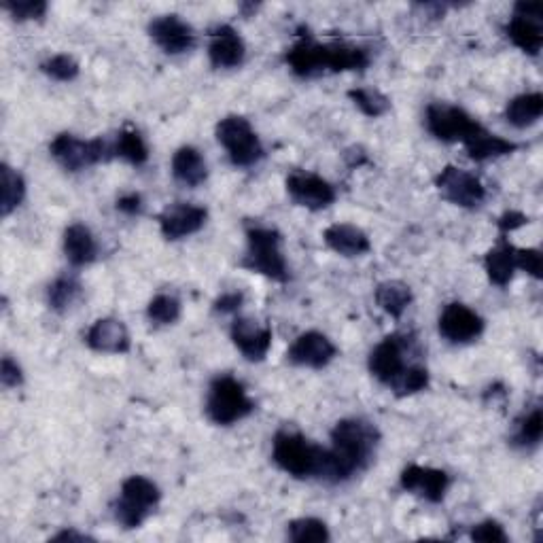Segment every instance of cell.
Segmentation results:
<instances>
[{
  "label": "cell",
  "instance_id": "1",
  "mask_svg": "<svg viewBox=\"0 0 543 543\" xmlns=\"http://www.w3.org/2000/svg\"><path fill=\"white\" fill-rule=\"evenodd\" d=\"M380 444V431L363 418H344L331 429V448L321 482L344 484L353 480L374 461Z\"/></svg>",
  "mask_w": 543,
  "mask_h": 543
},
{
  "label": "cell",
  "instance_id": "2",
  "mask_svg": "<svg viewBox=\"0 0 543 543\" xmlns=\"http://www.w3.org/2000/svg\"><path fill=\"white\" fill-rule=\"evenodd\" d=\"M285 62L295 77L312 79L325 73H348V70L361 73L372 64V56L361 45L344 41L319 43L312 34L304 32L287 49Z\"/></svg>",
  "mask_w": 543,
  "mask_h": 543
},
{
  "label": "cell",
  "instance_id": "3",
  "mask_svg": "<svg viewBox=\"0 0 543 543\" xmlns=\"http://www.w3.org/2000/svg\"><path fill=\"white\" fill-rule=\"evenodd\" d=\"M327 448L295 429H280L272 440V461L297 480H321Z\"/></svg>",
  "mask_w": 543,
  "mask_h": 543
},
{
  "label": "cell",
  "instance_id": "4",
  "mask_svg": "<svg viewBox=\"0 0 543 543\" xmlns=\"http://www.w3.org/2000/svg\"><path fill=\"white\" fill-rule=\"evenodd\" d=\"M244 270L261 274L276 283H289V266L283 255V236L270 225H247V255L240 261Z\"/></svg>",
  "mask_w": 543,
  "mask_h": 543
},
{
  "label": "cell",
  "instance_id": "5",
  "mask_svg": "<svg viewBox=\"0 0 543 543\" xmlns=\"http://www.w3.org/2000/svg\"><path fill=\"white\" fill-rule=\"evenodd\" d=\"M204 410L210 423L219 427H232L255 412V401L249 397L247 389H244V384L238 378L221 374L208 384Z\"/></svg>",
  "mask_w": 543,
  "mask_h": 543
},
{
  "label": "cell",
  "instance_id": "6",
  "mask_svg": "<svg viewBox=\"0 0 543 543\" xmlns=\"http://www.w3.org/2000/svg\"><path fill=\"white\" fill-rule=\"evenodd\" d=\"M162 501V490L145 476H130L121 484V495L113 503V516L121 527L140 529Z\"/></svg>",
  "mask_w": 543,
  "mask_h": 543
},
{
  "label": "cell",
  "instance_id": "7",
  "mask_svg": "<svg viewBox=\"0 0 543 543\" xmlns=\"http://www.w3.org/2000/svg\"><path fill=\"white\" fill-rule=\"evenodd\" d=\"M215 136L236 168H251L266 157V149L247 117H223L215 128Z\"/></svg>",
  "mask_w": 543,
  "mask_h": 543
},
{
  "label": "cell",
  "instance_id": "8",
  "mask_svg": "<svg viewBox=\"0 0 543 543\" xmlns=\"http://www.w3.org/2000/svg\"><path fill=\"white\" fill-rule=\"evenodd\" d=\"M49 153L68 172H81L96 164L109 162L115 157L113 145H109L107 140H102V138L81 140L68 132L58 134L54 140H51Z\"/></svg>",
  "mask_w": 543,
  "mask_h": 543
},
{
  "label": "cell",
  "instance_id": "9",
  "mask_svg": "<svg viewBox=\"0 0 543 543\" xmlns=\"http://www.w3.org/2000/svg\"><path fill=\"white\" fill-rule=\"evenodd\" d=\"M412 344L414 340L404 334H391L382 342H378L372 348L370 359H367L370 374L378 382L387 384V387L391 389L393 384L401 378V374H404L412 365L408 363V357L412 355Z\"/></svg>",
  "mask_w": 543,
  "mask_h": 543
},
{
  "label": "cell",
  "instance_id": "10",
  "mask_svg": "<svg viewBox=\"0 0 543 543\" xmlns=\"http://www.w3.org/2000/svg\"><path fill=\"white\" fill-rule=\"evenodd\" d=\"M425 126L429 134L442 143H465L480 126L465 109L448 102H431L425 111Z\"/></svg>",
  "mask_w": 543,
  "mask_h": 543
},
{
  "label": "cell",
  "instance_id": "11",
  "mask_svg": "<svg viewBox=\"0 0 543 543\" xmlns=\"http://www.w3.org/2000/svg\"><path fill=\"white\" fill-rule=\"evenodd\" d=\"M541 3H516L514 15L505 24L507 39L518 47L522 54L537 58L543 47V28H541Z\"/></svg>",
  "mask_w": 543,
  "mask_h": 543
},
{
  "label": "cell",
  "instance_id": "12",
  "mask_svg": "<svg viewBox=\"0 0 543 543\" xmlns=\"http://www.w3.org/2000/svg\"><path fill=\"white\" fill-rule=\"evenodd\" d=\"M440 196L459 208H478L486 200V187L474 172L457 166H446L435 177Z\"/></svg>",
  "mask_w": 543,
  "mask_h": 543
},
{
  "label": "cell",
  "instance_id": "13",
  "mask_svg": "<svg viewBox=\"0 0 543 543\" xmlns=\"http://www.w3.org/2000/svg\"><path fill=\"white\" fill-rule=\"evenodd\" d=\"M149 37L168 56H181L196 47L198 37L181 15H157L149 22Z\"/></svg>",
  "mask_w": 543,
  "mask_h": 543
},
{
  "label": "cell",
  "instance_id": "14",
  "mask_svg": "<svg viewBox=\"0 0 543 543\" xmlns=\"http://www.w3.org/2000/svg\"><path fill=\"white\" fill-rule=\"evenodd\" d=\"M287 194L297 204L308 210H323L336 202V187L314 172L297 170L287 177Z\"/></svg>",
  "mask_w": 543,
  "mask_h": 543
},
{
  "label": "cell",
  "instance_id": "15",
  "mask_svg": "<svg viewBox=\"0 0 543 543\" xmlns=\"http://www.w3.org/2000/svg\"><path fill=\"white\" fill-rule=\"evenodd\" d=\"M437 329H440V336L450 344H469L484 334L486 323L476 310H471L461 302H452L442 310Z\"/></svg>",
  "mask_w": 543,
  "mask_h": 543
},
{
  "label": "cell",
  "instance_id": "16",
  "mask_svg": "<svg viewBox=\"0 0 543 543\" xmlns=\"http://www.w3.org/2000/svg\"><path fill=\"white\" fill-rule=\"evenodd\" d=\"M206 219H208V210L204 206L189 204V202H174L157 215L160 232L170 242H177L187 236L198 234L206 225Z\"/></svg>",
  "mask_w": 543,
  "mask_h": 543
},
{
  "label": "cell",
  "instance_id": "17",
  "mask_svg": "<svg viewBox=\"0 0 543 543\" xmlns=\"http://www.w3.org/2000/svg\"><path fill=\"white\" fill-rule=\"evenodd\" d=\"M287 361L297 367H308V370H323L338 357V348L321 331H306L297 336L287 350Z\"/></svg>",
  "mask_w": 543,
  "mask_h": 543
},
{
  "label": "cell",
  "instance_id": "18",
  "mask_svg": "<svg viewBox=\"0 0 543 543\" xmlns=\"http://www.w3.org/2000/svg\"><path fill=\"white\" fill-rule=\"evenodd\" d=\"M399 484L406 493L418 495L429 503H442L450 488V476L444 469L423 467V465H408L399 476Z\"/></svg>",
  "mask_w": 543,
  "mask_h": 543
},
{
  "label": "cell",
  "instance_id": "19",
  "mask_svg": "<svg viewBox=\"0 0 543 543\" xmlns=\"http://www.w3.org/2000/svg\"><path fill=\"white\" fill-rule=\"evenodd\" d=\"M230 338L244 359L259 363L268 357L272 348V327L261 325L249 317H236L230 329Z\"/></svg>",
  "mask_w": 543,
  "mask_h": 543
},
{
  "label": "cell",
  "instance_id": "20",
  "mask_svg": "<svg viewBox=\"0 0 543 543\" xmlns=\"http://www.w3.org/2000/svg\"><path fill=\"white\" fill-rule=\"evenodd\" d=\"M244 58H247V45H244L236 28L221 24L210 30L208 60L213 64V68L232 70L242 66Z\"/></svg>",
  "mask_w": 543,
  "mask_h": 543
},
{
  "label": "cell",
  "instance_id": "21",
  "mask_svg": "<svg viewBox=\"0 0 543 543\" xmlns=\"http://www.w3.org/2000/svg\"><path fill=\"white\" fill-rule=\"evenodd\" d=\"M85 344L90 346L96 353H107V355H124L130 350V334L124 321L107 317L98 319L85 334Z\"/></svg>",
  "mask_w": 543,
  "mask_h": 543
},
{
  "label": "cell",
  "instance_id": "22",
  "mask_svg": "<svg viewBox=\"0 0 543 543\" xmlns=\"http://www.w3.org/2000/svg\"><path fill=\"white\" fill-rule=\"evenodd\" d=\"M469 160H474L478 164L490 162V160H499V157L512 155L520 149L518 143L510 138H503L499 134H493L490 130H486L482 124L478 126V130L471 134L465 143H463Z\"/></svg>",
  "mask_w": 543,
  "mask_h": 543
},
{
  "label": "cell",
  "instance_id": "23",
  "mask_svg": "<svg viewBox=\"0 0 543 543\" xmlns=\"http://www.w3.org/2000/svg\"><path fill=\"white\" fill-rule=\"evenodd\" d=\"M327 247L342 257H361L372 251V240L353 223H334L323 232Z\"/></svg>",
  "mask_w": 543,
  "mask_h": 543
},
{
  "label": "cell",
  "instance_id": "24",
  "mask_svg": "<svg viewBox=\"0 0 543 543\" xmlns=\"http://www.w3.org/2000/svg\"><path fill=\"white\" fill-rule=\"evenodd\" d=\"M64 255L73 268L90 266L98 259V242L83 223H73L64 230Z\"/></svg>",
  "mask_w": 543,
  "mask_h": 543
},
{
  "label": "cell",
  "instance_id": "25",
  "mask_svg": "<svg viewBox=\"0 0 543 543\" xmlns=\"http://www.w3.org/2000/svg\"><path fill=\"white\" fill-rule=\"evenodd\" d=\"M172 177L185 187H200L208 179V166L204 155L191 145H183L172 155Z\"/></svg>",
  "mask_w": 543,
  "mask_h": 543
},
{
  "label": "cell",
  "instance_id": "26",
  "mask_svg": "<svg viewBox=\"0 0 543 543\" xmlns=\"http://www.w3.org/2000/svg\"><path fill=\"white\" fill-rule=\"evenodd\" d=\"M484 270H486L488 280L495 287L505 289L507 285H510L514 280L516 270H518L516 268V247H514V244H510L505 238H501L497 242V247H493L484 255Z\"/></svg>",
  "mask_w": 543,
  "mask_h": 543
},
{
  "label": "cell",
  "instance_id": "27",
  "mask_svg": "<svg viewBox=\"0 0 543 543\" xmlns=\"http://www.w3.org/2000/svg\"><path fill=\"white\" fill-rule=\"evenodd\" d=\"M541 115H543L541 92H527V94H520V96L512 98L510 102H507L505 113H503L507 124L518 128V130L535 126L537 121L541 119Z\"/></svg>",
  "mask_w": 543,
  "mask_h": 543
},
{
  "label": "cell",
  "instance_id": "28",
  "mask_svg": "<svg viewBox=\"0 0 543 543\" xmlns=\"http://www.w3.org/2000/svg\"><path fill=\"white\" fill-rule=\"evenodd\" d=\"M374 297L376 304L393 319H401V314L408 310L414 300L412 289L401 280H384L376 287Z\"/></svg>",
  "mask_w": 543,
  "mask_h": 543
},
{
  "label": "cell",
  "instance_id": "29",
  "mask_svg": "<svg viewBox=\"0 0 543 543\" xmlns=\"http://www.w3.org/2000/svg\"><path fill=\"white\" fill-rule=\"evenodd\" d=\"M113 153L119 160H124L132 166H145L149 160V147L145 143V138L130 126H126L117 134L113 143Z\"/></svg>",
  "mask_w": 543,
  "mask_h": 543
},
{
  "label": "cell",
  "instance_id": "30",
  "mask_svg": "<svg viewBox=\"0 0 543 543\" xmlns=\"http://www.w3.org/2000/svg\"><path fill=\"white\" fill-rule=\"evenodd\" d=\"M543 435V412L535 406L531 412L522 414L516 420V427L512 433V446L522 450H533L539 446Z\"/></svg>",
  "mask_w": 543,
  "mask_h": 543
},
{
  "label": "cell",
  "instance_id": "31",
  "mask_svg": "<svg viewBox=\"0 0 543 543\" xmlns=\"http://www.w3.org/2000/svg\"><path fill=\"white\" fill-rule=\"evenodd\" d=\"M81 295V283L70 274L58 276L54 283L47 287V304L54 312H66Z\"/></svg>",
  "mask_w": 543,
  "mask_h": 543
},
{
  "label": "cell",
  "instance_id": "32",
  "mask_svg": "<svg viewBox=\"0 0 543 543\" xmlns=\"http://www.w3.org/2000/svg\"><path fill=\"white\" fill-rule=\"evenodd\" d=\"M0 174H3V202H0V213H3V217H9L13 210L22 206L26 198V181L22 174L9 164H3Z\"/></svg>",
  "mask_w": 543,
  "mask_h": 543
},
{
  "label": "cell",
  "instance_id": "33",
  "mask_svg": "<svg viewBox=\"0 0 543 543\" xmlns=\"http://www.w3.org/2000/svg\"><path fill=\"white\" fill-rule=\"evenodd\" d=\"M348 98L353 100L355 107L365 117L378 119L391 111V100L384 96L380 90H374V87H355V90L348 92Z\"/></svg>",
  "mask_w": 543,
  "mask_h": 543
},
{
  "label": "cell",
  "instance_id": "34",
  "mask_svg": "<svg viewBox=\"0 0 543 543\" xmlns=\"http://www.w3.org/2000/svg\"><path fill=\"white\" fill-rule=\"evenodd\" d=\"M287 537L293 543H327L331 533L319 518H297L287 524Z\"/></svg>",
  "mask_w": 543,
  "mask_h": 543
},
{
  "label": "cell",
  "instance_id": "35",
  "mask_svg": "<svg viewBox=\"0 0 543 543\" xmlns=\"http://www.w3.org/2000/svg\"><path fill=\"white\" fill-rule=\"evenodd\" d=\"M147 317L155 325H174L181 319L179 297H174L170 293L155 295L147 306Z\"/></svg>",
  "mask_w": 543,
  "mask_h": 543
},
{
  "label": "cell",
  "instance_id": "36",
  "mask_svg": "<svg viewBox=\"0 0 543 543\" xmlns=\"http://www.w3.org/2000/svg\"><path fill=\"white\" fill-rule=\"evenodd\" d=\"M429 370L425 365L420 363H412L408 370L401 374V378L393 384L391 391L397 395V397H410V395H416L420 391H425L429 387Z\"/></svg>",
  "mask_w": 543,
  "mask_h": 543
},
{
  "label": "cell",
  "instance_id": "37",
  "mask_svg": "<svg viewBox=\"0 0 543 543\" xmlns=\"http://www.w3.org/2000/svg\"><path fill=\"white\" fill-rule=\"evenodd\" d=\"M41 70L54 81H62V83H68V81H75L79 77V62L68 56V54H56L47 58L43 64H41Z\"/></svg>",
  "mask_w": 543,
  "mask_h": 543
},
{
  "label": "cell",
  "instance_id": "38",
  "mask_svg": "<svg viewBox=\"0 0 543 543\" xmlns=\"http://www.w3.org/2000/svg\"><path fill=\"white\" fill-rule=\"evenodd\" d=\"M3 9L13 17L15 22H32V20H43L49 7L45 0H5Z\"/></svg>",
  "mask_w": 543,
  "mask_h": 543
},
{
  "label": "cell",
  "instance_id": "39",
  "mask_svg": "<svg viewBox=\"0 0 543 543\" xmlns=\"http://www.w3.org/2000/svg\"><path fill=\"white\" fill-rule=\"evenodd\" d=\"M469 537L474 541H482V543H510V537H507L505 529L497 520H484V522L476 524V527L471 529Z\"/></svg>",
  "mask_w": 543,
  "mask_h": 543
},
{
  "label": "cell",
  "instance_id": "40",
  "mask_svg": "<svg viewBox=\"0 0 543 543\" xmlns=\"http://www.w3.org/2000/svg\"><path fill=\"white\" fill-rule=\"evenodd\" d=\"M516 268L527 272L535 280H541V251L539 249H516Z\"/></svg>",
  "mask_w": 543,
  "mask_h": 543
},
{
  "label": "cell",
  "instance_id": "41",
  "mask_svg": "<svg viewBox=\"0 0 543 543\" xmlns=\"http://www.w3.org/2000/svg\"><path fill=\"white\" fill-rule=\"evenodd\" d=\"M0 382H3L5 389H15L24 382L22 367L11 357H3V365H0Z\"/></svg>",
  "mask_w": 543,
  "mask_h": 543
},
{
  "label": "cell",
  "instance_id": "42",
  "mask_svg": "<svg viewBox=\"0 0 543 543\" xmlns=\"http://www.w3.org/2000/svg\"><path fill=\"white\" fill-rule=\"evenodd\" d=\"M242 304H244V293L227 291L217 297L215 304H213V310L217 314H236V312H240Z\"/></svg>",
  "mask_w": 543,
  "mask_h": 543
},
{
  "label": "cell",
  "instance_id": "43",
  "mask_svg": "<svg viewBox=\"0 0 543 543\" xmlns=\"http://www.w3.org/2000/svg\"><path fill=\"white\" fill-rule=\"evenodd\" d=\"M527 223H529V217H527V215H522V213H518V210H507V213L501 215L499 221H497L499 230H501L503 234L516 232V230H520V227H524Z\"/></svg>",
  "mask_w": 543,
  "mask_h": 543
},
{
  "label": "cell",
  "instance_id": "44",
  "mask_svg": "<svg viewBox=\"0 0 543 543\" xmlns=\"http://www.w3.org/2000/svg\"><path fill=\"white\" fill-rule=\"evenodd\" d=\"M115 206H117L119 213H124L128 217H138L140 213H143V198H140V194H134V191H130V194L121 196Z\"/></svg>",
  "mask_w": 543,
  "mask_h": 543
},
{
  "label": "cell",
  "instance_id": "45",
  "mask_svg": "<svg viewBox=\"0 0 543 543\" xmlns=\"http://www.w3.org/2000/svg\"><path fill=\"white\" fill-rule=\"evenodd\" d=\"M344 157H346V162H348L350 168H361L363 164H367V155H365V151H363L361 147L348 149V151L344 153Z\"/></svg>",
  "mask_w": 543,
  "mask_h": 543
},
{
  "label": "cell",
  "instance_id": "46",
  "mask_svg": "<svg viewBox=\"0 0 543 543\" xmlns=\"http://www.w3.org/2000/svg\"><path fill=\"white\" fill-rule=\"evenodd\" d=\"M51 541H94V537L85 535V533H77V531H62V533L51 537Z\"/></svg>",
  "mask_w": 543,
  "mask_h": 543
}]
</instances>
